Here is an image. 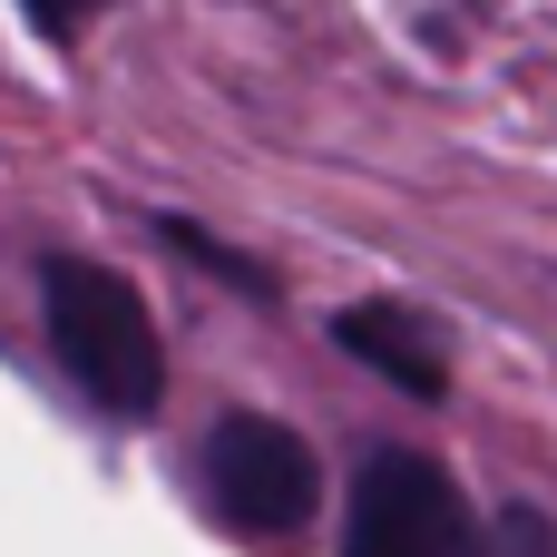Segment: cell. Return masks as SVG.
I'll return each mask as SVG.
<instances>
[{
  "label": "cell",
  "instance_id": "6da1fadb",
  "mask_svg": "<svg viewBox=\"0 0 557 557\" xmlns=\"http://www.w3.org/2000/svg\"><path fill=\"white\" fill-rule=\"evenodd\" d=\"M39 323H49L59 372L108 421H157V401H166V343H157L147 294L117 264H98V255H39Z\"/></svg>",
  "mask_w": 557,
  "mask_h": 557
},
{
  "label": "cell",
  "instance_id": "7a4b0ae2",
  "mask_svg": "<svg viewBox=\"0 0 557 557\" xmlns=\"http://www.w3.org/2000/svg\"><path fill=\"white\" fill-rule=\"evenodd\" d=\"M206 499L235 539H304L313 509H323V460L294 421L225 411L206 431Z\"/></svg>",
  "mask_w": 557,
  "mask_h": 557
},
{
  "label": "cell",
  "instance_id": "3957f363",
  "mask_svg": "<svg viewBox=\"0 0 557 557\" xmlns=\"http://www.w3.org/2000/svg\"><path fill=\"white\" fill-rule=\"evenodd\" d=\"M343 557H470V499L421 450H372L352 480Z\"/></svg>",
  "mask_w": 557,
  "mask_h": 557
},
{
  "label": "cell",
  "instance_id": "277c9868",
  "mask_svg": "<svg viewBox=\"0 0 557 557\" xmlns=\"http://www.w3.org/2000/svg\"><path fill=\"white\" fill-rule=\"evenodd\" d=\"M333 343H343L352 362H372L392 392L450 401V352L421 333V313H401V304H343V313H333Z\"/></svg>",
  "mask_w": 557,
  "mask_h": 557
},
{
  "label": "cell",
  "instance_id": "5b68a950",
  "mask_svg": "<svg viewBox=\"0 0 557 557\" xmlns=\"http://www.w3.org/2000/svg\"><path fill=\"white\" fill-rule=\"evenodd\" d=\"M157 235L176 245V264H196V274H215V284H235L245 304H274V294H284V284L264 274V264H245L235 245H215V235H206V225H186V215H157Z\"/></svg>",
  "mask_w": 557,
  "mask_h": 557
},
{
  "label": "cell",
  "instance_id": "8992f818",
  "mask_svg": "<svg viewBox=\"0 0 557 557\" xmlns=\"http://www.w3.org/2000/svg\"><path fill=\"white\" fill-rule=\"evenodd\" d=\"M29 20H39L49 49H78V20H88V10H78V0H29Z\"/></svg>",
  "mask_w": 557,
  "mask_h": 557
},
{
  "label": "cell",
  "instance_id": "52a82bcc",
  "mask_svg": "<svg viewBox=\"0 0 557 557\" xmlns=\"http://www.w3.org/2000/svg\"><path fill=\"white\" fill-rule=\"evenodd\" d=\"M509 548H519V557H557L548 519H529V509H509Z\"/></svg>",
  "mask_w": 557,
  "mask_h": 557
}]
</instances>
